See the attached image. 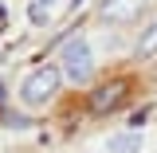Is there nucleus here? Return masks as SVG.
<instances>
[{
    "mask_svg": "<svg viewBox=\"0 0 157 153\" xmlns=\"http://www.w3.org/2000/svg\"><path fill=\"white\" fill-rule=\"evenodd\" d=\"M28 16H32V24H36V28H43V24L51 20V4H47V0H32Z\"/></svg>",
    "mask_w": 157,
    "mask_h": 153,
    "instance_id": "7",
    "label": "nucleus"
},
{
    "mask_svg": "<svg viewBox=\"0 0 157 153\" xmlns=\"http://www.w3.org/2000/svg\"><path fill=\"white\" fill-rule=\"evenodd\" d=\"M106 149H110V153H137V149H141V134H137V130H126V134H110Z\"/></svg>",
    "mask_w": 157,
    "mask_h": 153,
    "instance_id": "5",
    "label": "nucleus"
},
{
    "mask_svg": "<svg viewBox=\"0 0 157 153\" xmlns=\"http://www.w3.org/2000/svg\"><path fill=\"white\" fill-rule=\"evenodd\" d=\"M137 55L141 59H153L157 55V20L145 28V36H141V43H137Z\"/></svg>",
    "mask_w": 157,
    "mask_h": 153,
    "instance_id": "6",
    "label": "nucleus"
},
{
    "mask_svg": "<svg viewBox=\"0 0 157 153\" xmlns=\"http://www.w3.org/2000/svg\"><path fill=\"white\" fill-rule=\"evenodd\" d=\"M0 98H4V86H0Z\"/></svg>",
    "mask_w": 157,
    "mask_h": 153,
    "instance_id": "8",
    "label": "nucleus"
},
{
    "mask_svg": "<svg viewBox=\"0 0 157 153\" xmlns=\"http://www.w3.org/2000/svg\"><path fill=\"white\" fill-rule=\"evenodd\" d=\"M59 67H63V75L71 78V82H86L90 71H94V63H90V43L82 36L67 39V43L59 47Z\"/></svg>",
    "mask_w": 157,
    "mask_h": 153,
    "instance_id": "2",
    "label": "nucleus"
},
{
    "mask_svg": "<svg viewBox=\"0 0 157 153\" xmlns=\"http://www.w3.org/2000/svg\"><path fill=\"white\" fill-rule=\"evenodd\" d=\"M141 8H145V0H106V4H102V20H110V24H130V20L141 16Z\"/></svg>",
    "mask_w": 157,
    "mask_h": 153,
    "instance_id": "4",
    "label": "nucleus"
},
{
    "mask_svg": "<svg viewBox=\"0 0 157 153\" xmlns=\"http://www.w3.org/2000/svg\"><path fill=\"white\" fill-rule=\"evenodd\" d=\"M59 82H63V67H51V63H43V67H36L32 75L24 78V86H20V98H24L28 106H39V102H47V98L59 90Z\"/></svg>",
    "mask_w": 157,
    "mask_h": 153,
    "instance_id": "1",
    "label": "nucleus"
},
{
    "mask_svg": "<svg viewBox=\"0 0 157 153\" xmlns=\"http://www.w3.org/2000/svg\"><path fill=\"white\" fill-rule=\"evenodd\" d=\"M126 98H130V82H126V78H110V82H102L94 94H90V110H94V114H110Z\"/></svg>",
    "mask_w": 157,
    "mask_h": 153,
    "instance_id": "3",
    "label": "nucleus"
}]
</instances>
